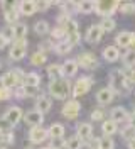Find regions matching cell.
<instances>
[{"label":"cell","instance_id":"cell-1","mask_svg":"<svg viewBox=\"0 0 135 149\" xmlns=\"http://www.w3.org/2000/svg\"><path fill=\"white\" fill-rule=\"evenodd\" d=\"M49 93L57 100H66L71 93V83L68 78H61V80H51L49 83Z\"/></svg>","mask_w":135,"mask_h":149},{"label":"cell","instance_id":"cell-2","mask_svg":"<svg viewBox=\"0 0 135 149\" xmlns=\"http://www.w3.org/2000/svg\"><path fill=\"white\" fill-rule=\"evenodd\" d=\"M132 85L128 83V80H127V74L122 71V70H113L111 73H110V90L115 93H120L122 90H128Z\"/></svg>","mask_w":135,"mask_h":149},{"label":"cell","instance_id":"cell-3","mask_svg":"<svg viewBox=\"0 0 135 149\" xmlns=\"http://www.w3.org/2000/svg\"><path fill=\"white\" fill-rule=\"evenodd\" d=\"M120 7V2H115V0H111V2H107V0H96L95 2V12L100 14V15H103V17H110L111 14H115Z\"/></svg>","mask_w":135,"mask_h":149},{"label":"cell","instance_id":"cell-4","mask_svg":"<svg viewBox=\"0 0 135 149\" xmlns=\"http://www.w3.org/2000/svg\"><path fill=\"white\" fill-rule=\"evenodd\" d=\"M95 83V80L90 78V76H81L80 80L74 83V88H73V95L74 97H81L84 93H88L91 90V86Z\"/></svg>","mask_w":135,"mask_h":149},{"label":"cell","instance_id":"cell-5","mask_svg":"<svg viewBox=\"0 0 135 149\" xmlns=\"http://www.w3.org/2000/svg\"><path fill=\"white\" fill-rule=\"evenodd\" d=\"M80 110H81L80 102H78L76 98H73V100H68V102L64 103L63 115L66 117V119H69V120H76L78 115H80Z\"/></svg>","mask_w":135,"mask_h":149},{"label":"cell","instance_id":"cell-6","mask_svg":"<svg viewBox=\"0 0 135 149\" xmlns=\"http://www.w3.org/2000/svg\"><path fill=\"white\" fill-rule=\"evenodd\" d=\"M27 53V41L22 39V41H14L12 42V47H10V59H22Z\"/></svg>","mask_w":135,"mask_h":149},{"label":"cell","instance_id":"cell-7","mask_svg":"<svg viewBox=\"0 0 135 149\" xmlns=\"http://www.w3.org/2000/svg\"><path fill=\"white\" fill-rule=\"evenodd\" d=\"M64 32H66V39L71 42L73 46L76 44V42H80V32H78V22L71 19L66 26H64Z\"/></svg>","mask_w":135,"mask_h":149},{"label":"cell","instance_id":"cell-8","mask_svg":"<svg viewBox=\"0 0 135 149\" xmlns=\"http://www.w3.org/2000/svg\"><path fill=\"white\" fill-rule=\"evenodd\" d=\"M14 141H15V137L12 134V125L7 120L0 119V144H10Z\"/></svg>","mask_w":135,"mask_h":149},{"label":"cell","instance_id":"cell-9","mask_svg":"<svg viewBox=\"0 0 135 149\" xmlns=\"http://www.w3.org/2000/svg\"><path fill=\"white\" fill-rule=\"evenodd\" d=\"M76 63H78V66H81V68L95 70V68L98 66V59L95 58V54H91V53H83V54L78 56Z\"/></svg>","mask_w":135,"mask_h":149},{"label":"cell","instance_id":"cell-10","mask_svg":"<svg viewBox=\"0 0 135 149\" xmlns=\"http://www.w3.org/2000/svg\"><path fill=\"white\" fill-rule=\"evenodd\" d=\"M47 137H49V134H47V130L46 129H42V125L32 127L30 132H29V139H30L32 144H41V142H44Z\"/></svg>","mask_w":135,"mask_h":149},{"label":"cell","instance_id":"cell-11","mask_svg":"<svg viewBox=\"0 0 135 149\" xmlns=\"http://www.w3.org/2000/svg\"><path fill=\"white\" fill-rule=\"evenodd\" d=\"M24 120H26V124L32 125V127L42 125V122H44V113L39 112L37 109L36 110H30V112H27L26 115H24Z\"/></svg>","mask_w":135,"mask_h":149},{"label":"cell","instance_id":"cell-12","mask_svg":"<svg viewBox=\"0 0 135 149\" xmlns=\"http://www.w3.org/2000/svg\"><path fill=\"white\" fill-rule=\"evenodd\" d=\"M3 120H7L10 125H15L19 120H22V110H20V107H10L9 110L5 112V115H3Z\"/></svg>","mask_w":135,"mask_h":149},{"label":"cell","instance_id":"cell-13","mask_svg":"<svg viewBox=\"0 0 135 149\" xmlns=\"http://www.w3.org/2000/svg\"><path fill=\"white\" fill-rule=\"evenodd\" d=\"M103 36V29L100 24H93L88 31H86V39L88 42H100V39Z\"/></svg>","mask_w":135,"mask_h":149},{"label":"cell","instance_id":"cell-14","mask_svg":"<svg viewBox=\"0 0 135 149\" xmlns=\"http://www.w3.org/2000/svg\"><path fill=\"white\" fill-rule=\"evenodd\" d=\"M78 137H80L83 142L84 141H90L93 137V125L88 124V122H83L78 125Z\"/></svg>","mask_w":135,"mask_h":149},{"label":"cell","instance_id":"cell-15","mask_svg":"<svg viewBox=\"0 0 135 149\" xmlns=\"http://www.w3.org/2000/svg\"><path fill=\"white\" fill-rule=\"evenodd\" d=\"M113 97H115V93L111 92L108 86L107 88H101V90L96 93V100H98L100 105H108V103H111Z\"/></svg>","mask_w":135,"mask_h":149},{"label":"cell","instance_id":"cell-16","mask_svg":"<svg viewBox=\"0 0 135 149\" xmlns=\"http://www.w3.org/2000/svg\"><path fill=\"white\" fill-rule=\"evenodd\" d=\"M17 9H19V12L24 14V15H32V14L37 12L36 2H34V0H24V2H20L17 5Z\"/></svg>","mask_w":135,"mask_h":149},{"label":"cell","instance_id":"cell-17","mask_svg":"<svg viewBox=\"0 0 135 149\" xmlns=\"http://www.w3.org/2000/svg\"><path fill=\"white\" fill-rule=\"evenodd\" d=\"M113 122H127L130 119V115H128V112L123 109V107H115L113 110H111V117H110Z\"/></svg>","mask_w":135,"mask_h":149},{"label":"cell","instance_id":"cell-18","mask_svg":"<svg viewBox=\"0 0 135 149\" xmlns=\"http://www.w3.org/2000/svg\"><path fill=\"white\" fill-rule=\"evenodd\" d=\"M36 107L39 112H42V113H46V112L51 110V107H53V102H51V98L49 97H46V95H39L36 100Z\"/></svg>","mask_w":135,"mask_h":149},{"label":"cell","instance_id":"cell-19","mask_svg":"<svg viewBox=\"0 0 135 149\" xmlns=\"http://www.w3.org/2000/svg\"><path fill=\"white\" fill-rule=\"evenodd\" d=\"M78 63L74 61V59H68L66 63L63 65V76H66V78H71V76H74V74L78 73Z\"/></svg>","mask_w":135,"mask_h":149},{"label":"cell","instance_id":"cell-20","mask_svg":"<svg viewBox=\"0 0 135 149\" xmlns=\"http://www.w3.org/2000/svg\"><path fill=\"white\" fill-rule=\"evenodd\" d=\"M103 58L110 61V63H115L118 61V58H120V51H118L117 46H107L103 49Z\"/></svg>","mask_w":135,"mask_h":149},{"label":"cell","instance_id":"cell-21","mask_svg":"<svg viewBox=\"0 0 135 149\" xmlns=\"http://www.w3.org/2000/svg\"><path fill=\"white\" fill-rule=\"evenodd\" d=\"M117 46L118 47H128L132 46V32H128V31H122L120 34L117 36Z\"/></svg>","mask_w":135,"mask_h":149},{"label":"cell","instance_id":"cell-22","mask_svg":"<svg viewBox=\"0 0 135 149\" xmlns=\"http://www.w3.org/2000/svg\"><path fill=\"white\" fill-rule=\"evenodd\" d=\"M2 86L3 88H9V90H12L14 86H17L19 81H17V78H15V74H14V71H9V73H5L3 76H2Z\"/></svg>","mask_w":135,"mask_h":149},{"label":"cell","instance_id":"cell-23","mask_svg":"<svg viewBox=\"0 0 135 149\" xmlns=\"http://www.w3.org/2000/svg\"><path fill=\"white\" fill-rule=\"evenodd\" d=\"M27 32H29V29H27L26 24L17 22V24L14 26V41H22V39H26Z\"/></svg>","mask_w":135,"mask_h":149},{"label":"cell","instance_id":"cell-24","mask_svg":"<svg viewBox=\"0 0 135 149\" xmlns=\"http://www.w3.org/2000/svg\"><path fill=\"white\" fill-rule=\"evenodd\" d=\"M41 85V76L37 73H27L26 80H24V86H29V88H39Z\"/></svg>","mask_w":135,"mask_h":149},{"label":"cell","instance_id":"cell-25","mask_svg":"<svg viewBox=\"0 0 135 149\" xmlns=\"http://www.w3.org/2000/svg\"><path fill=\"white\" fill-rule=\"evenodd\" d=\"M47 74L51 80H61L63 78V65H49L47 66Z\"/></svg>","mask_w":135,"mask_h":149},{"label":"cell","instance_id":"cell-26","mask_svg":"<svg viewBox=\"0 0 135 149\" xmlns=\"http://www.w3.org/2000/svg\"><path fill=\"white\" fill-rule=\"evenodd\" d=\"M117 129H118V124L113 122L111 119H110V120H103V124H101V130H103V134H105L107 137H110L111 134H115Z\"/></svg>","mask_w":135,"mask_h":149},{"label":"cell","instance_id":"cell-27","mask_svg":"<svg viewBox=\"0 0 135 149\" xmlns=\"http://www.w3.org/2000/svg\"><path fill=\"white\" fill-rule=\"evenodd\" d=\"M47 134H49L53 139H61L64 136V125L63 124H53V125L47 129Z\"/></svg>","mask_w":135,"mask_h":149},{"label":"cell","instance_id":"cell-28","mask_svg":"<svg viewBox=\"0 0 135 149\" xmlns=\"http://www.w3.org/2000/svg\"><path fill=\"white\" fill-rule=\"evenodd\" d=\"M78 12H81V14H91V12H95V2L93 0L78 2Z\"/></svg>","mask_w":135,"mask_h":149},{"label":"cell","instance_id":"cell-29","mask_svg":"<svg viewBox=\"0 0 135 149\" xmlns=\"http://www.w3.org/2000/svg\"><path fill=\"white\" fill-rule=\"evenodd\" d=\"M73 49V44L68 41V39H64L61 42H56V47H54V51H56V54H66V53H69Z\"/></svg>","mask_w":135,"mask_h":149},{"label":"cell","instance_id":"cell-30","mask_svg":"<svg viewBox=\"0 0 135 149\" xmlns=\"http://www.w3.org/2000/svg\"><path fill=\"white\" fill-rule=\"evenodd\" d=\"M96 144H98V149H113V139L111 137H107V136H103V137H100L96 141Z\"/></svg>","mask_w":135,"mask_h":149},{"label":"cell","instance_id":"cell-31","mask_svg":"<svg viewBox=\"0 0 135 149\" xmlns=\"http://www.w3.org/2000/svg\"><path fill=\"white\" fill-rule=\"evenodd\" d=\"M123 65L127 68H134L135 66V49H130L123 54Z\"/></svg>","mask_w":135,"mask_h":149},{"label":"cell","instance_id":"cell-32","mask_svg":"<svg viewBox=\"0 0 135 149\" xmlns=\"http://www.w3.org/2000/svg\"><path fill=\"white\" fill-rule=\"evenodd\" d=\"M34 31H36V34H39V36H46L49 32V24L46 20H39V22H36V26H34Z\"/></svg>","mask_w":135,"mask_h":149},{"label":"cell","instance_id":"cell-33","mask_svg":"<svg viewBox=\"0 0 135 149\" xmlns=\"http://www.w3.org/2000/svg\"><path fill=\"white\" fill-rule=\"evenodd\" d=\"M101 29H103V32H110V31H113V29L117 27V24H115V20L111 17H103V20H101Z\"/></svg>","mask_w":135,"mask_h":149},{"label":"cell","instance_id":"cell-34","mask_svg":"<svg viewBox=\"0 0 135 149\" xmlns=\"http://www.w3.org/2000/svg\"><path fill=\"white\" fill-rule=\"evenodd\" d=\"M81 146H83V141L78 136H73L66 141V149H81Z\"/></svg>","mask_w":135,"mask_h":149},{"label":"cell","instance_id":"cell-35","mask_svg":"<svg viewBox=\"0 0 135 149\" xmlns=\"http://www.w3.org/2000/svg\"><path fill=\"white\" fill-rule=\"evenodd\" d=\"M123 139H127V141H132V139H135V127L134 125H125L123 129H122V134H120Z\"/></svg>","mask_w":135,"mask_h":149},{"label":"cell","instance_id":"cell-36","mask_svg":"<svg viewBox=\"0 0 135 149\" xmlns=\"http://www.w3.org/2000/svg\"><path fill=\"white\" fill-rule=\"evenodd\" d=\"M30 63L34 66H41L46 63V54L44 53H41V51H37V53H34V54L30 56Z\"/></svg>","mask_w":135,"mask_h":149},{"label":"cell","instance_id":"cell-37","mask_svg":"<svg viewBox=\"0 0 135 149\" xmlns=\"http://www.w3.org/2000/svg\"><path fill=\"white\" fill-rule=\"evenodd\" d=\"M51 36H53V41L56 39L57 42H61V41L66 39V32H64L63 27H54L53 31H51Z\"/></svg>","mask_w":135,"mask_h":149},{"label":"cell","instance_id":"cell-38","mask_svg":"<svg viewBox=\"0 0 135 149\" xmlns=\"http://www.w3.org/2000/svg\"><path fill=\"white\" fill-rule=\"evenodd\" d=\"M120 12H123V14H134L135 12V2H123V3H120Z\"/></svg>","mask_w":135,"mask_h":149},{"label":"cell","instance_id":"cell-39","mask_svg":"<svg viewBox=\"0 0 135 149\" xmlns=\"http://www.w3.org/2000/svg\"><path fill=\"white\" fill-rule=\"evenodd\" d=\"M54 47H56V44H54L53 39H51V41H49V39H46V41H42V42L39 44V51L46 54L47 51H51V49H54Z\"/></svg>","mask_w":135,"mask_h":149},{"label":"cell","instance_id":"cell-40","mask_svg":"<svg viewBox=\"0 0 135 149\" xmlns=\"http://www.w3.org/2000/svg\"><path fill=\"white\" fill-rule=\"evenodd\" d=\"M0 36L3 37L7 42H9V41H14V26H7V27L0 32Z\"/></svg>","mask_w":135,"mask_h":149},{"label":"cell","instance_id":"cell-41","mask_svg":"<svg viewBox=\"0 0 135 149\" xmlns=\"http://www.w3.org/2000/svg\"><path fill=\"white\" fill-rule=\"evenodd\" d=\"M17 19H19V10L17 9L10 10V12H5V20H7L9 24H17Z\"/></svg>","mask_w":135,"mask_h":149},{"label":"cell","instance_id":"cell-42","mask_svg":"<svg viewBox=\"0 0 135 149\" xmlns=\"http://www.w3.org/2000/svg\"><path fill=\"white\" fill-rule=\"evenodd\" d=\"M19 3H15V2H0V7L3 9V12H10V10L17 9Z\"/></svg>","mask_w":135,"mask_h":149},{"label":"cell","instance_id":"cell-43","mask_svg":"<svg viewBox=\"0 0 135 149\" xmlns=\"http://www.w3.org/2000/svg\"><path fill=\"white\" fill-rule=\"evenodd\" d=\"M91 120H105V112L101 109H96V110L91 112Z\"/></svg>","mask_w":135,"mask_h":149},{"label":"cell","instance_id":"cell-44","mask_svg":"<svg viewBox=\"0 0 135 149\" xmlns=\"http://www.w3.org/2000/svg\"><path fill=\"white\" fill-rule=\"evenodd\" d=\"M53 149H64L66 148V141L61 137V139H53V144H51Z\"/></svg>","mask_w":135,"mask_h":149},{"label":"cell","instance_id":"cell-45","mask_svg":"<svg viewBox=\"0 0 135 149\" xmlns=\"http://www.w3.org/2000/svg\"><path fill=\"white\" fill-rule=\"evenodd\" d=\"M10 97H12V93H10L9 88H3V86H0V100H9Z\"/></svg>","mask_w":135,"mask_h":149},{"label":"cell","instance_id":"cell-46","mask_svg":"<svg viewBox=\"0 0 135 149\" xmlns=\"http://www.w3.org/2000/svg\"><path fill=\"white\" fill-rule=\"evenodd\" d=\"M51 7V2H36V9L41 10V12H44Z\"/></svg>","mask_w":135,"mask_h":149},{"label":"cell","instance_id":"cell-47","mask_svg":"<svg viewBox=\"0 0 135 149\" xmlns=\"http://www.w3.org/2000/svg\"><path fill=\"white\" fill-rule=\"evenodd\" d=\"M15 97H17V98H24V97H27V92H26V86H24V85L15 88Z\"/></svg>","mask_w":135,"mask_h":149},{"label":"cell","instance_id":"cell-48","mask_svg":"<svg viewBox=\"0 0 135 149\" xmlns=\"http://www.w3.org/2000/svg\"><path fill=\"white\" fill-rule=\"evenodd\" d=\"M127 80H128V83H130V85H135V70L130 71V74L127 76Z\"/></svg>","mask_w":135,"mask_h":149},{"label":"cell","instance_id":"cell-49","mask_svg":"<svg viewBox=\"0 0 135 149\" xmlns=\"http://www.w3.org/2000/svg\"><path fill=\"white\" fill-rule=\"evenodd\" d=\"M128 124H130V125H134V127H135V110H134V113L130 115V119H128Z\"/></svg>","mask_w":135,"mask_h":149},{"label":"cell","instance_id":"cell-50","mask_svg":"<svg viewBox=\"0 0 135 149\" xmlns=\"http://www.w3.org/2000/svg\"><path fill=\"white\" fill-rule=\"evenodd\" d=\"M5 44H7V41H5L3 37L0 36V49H2V47H5Z\"/></svg>","mask_w":135,"mask_h":149},{"label":"cell","instance_id":"cell-51","mask_svg":"<svg viewBox=\"0 0 135 149\" xmlns=\"http://www.w3.org/2000/svg\"><path fill=\"white\" fill-rule=\"evenodd\" d=\"M128 149H135V139L128 141Z\"/></svg>","mask_w":135,"mask_h":149},{"label":"cell","instance_id":"cell-52","mask_svg":"<svg viewBox=\"0 0 135 149\" xmlns=\"http://www.w3.org/2000/svg\"><path fill=\"white\" fill-rule=\"evenodd\" d=\"M132 46L135 47V32H132Z\"/></svg>","mask_w":135,"mask_h":149},{"label":"cell","instance_id":"cell-53","mask_svg":"<svg viewBox=\"0 0 135 149\" xmlns=\"http://www.w3.org/2000/svg\"><path fill=\"white\" fill-rule=\"evenodd\" d=\"M2 70H3V66L0 65V80H2V76H3V73H2Z\"/></svg>","mask_w":135,"mask_h":149},{"label":"cell","instance_id":"cell-54","mask_svg":"<svg viewBox=\"0 0 135 149\" xmlns=\"http://www.w3.org/2000/svg\"><path fill=\"white\" fill-rule=\"evenodd\" d=\"M0 149H7V148H5V146H0Z\"/></svg>","mask_w":135,"mask_h":149},{"label":"cell","instance_id":"cell-55","mask_svg":"<svg viewBox=\"0 0 135 149\" xmlns=\"http://www.w3.org/2000/svg\"><path fill=\"white\" fill-rule=\"evenodd\" d=\"M42 149H53V148H42Z\"/></svg>","mask_w":135,"mask_h":149},{"label":"cell","instance_id":"cell-56","mask_svg":"<svg viewBox=\"0 0 135 149\" xmlns=\"http://www.w3.org/2000/svg\"><path fill=\"white\" fill-rule=\"evenodd\" d=\"M26 149H32V148H26Z\"/></svg>","mask_w":135,"mask_h":149}]
</instances>
